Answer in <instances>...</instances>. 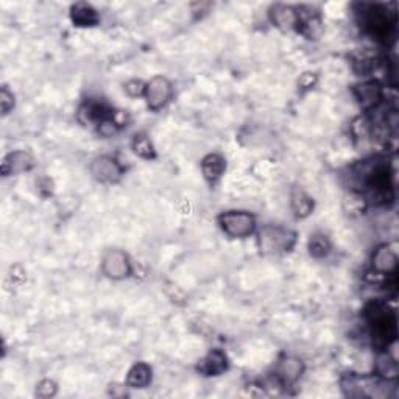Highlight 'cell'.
Wrapping results in <instances>:
<instances>
[{"label":"cell","instance_id":"6da1fadb","mask_svg":"<svg viewBox=\"0 0 399 399\" xmlns=\"http://www.w3.org/2000/svg\"><path fill=\"white\" fill-rule=\"evenodd\" d=\"M360 192L368 203H375L378 206H385L395 200L393 173L385 159L373 158L363 161L360 167L355 168Z\"/></svg>","mask_w":399,"mask_h":399},{"label":"cell","instance_id":"7a4b0ae2","mask_svg":"<svg viewBox=\"0 0 399 399\" xmlns=\"http://www.w3.org/2000/svg\"><path fill=\"white\" fill-rule=\"evenodd\" d=\"M365 320L370 326L373 345L378 351L388 350L396 342L398 321L396 313L390 308L387 301L373 300L365 305Z\"/></svg>","mask_w":399,"mask_h":399},{"label":"cell","instance_id":"3957f363","mask_svg":"<svg viewBox=\"0 0 399 399\" xmlns=\"http://www.w3.org/2000/svg\"><path fill=\"white\" fill-rule=\"evenodd\" d=\"M359 14L362 27L373 38L384 42V44H388L390 39H395L398 24L396 11L388 10L385 5L368 4L360 6Z\"/></svg>","mask_w":399,"mask_h":399},{"label":"cell","instance_id":"277c9868","mask_svg":"<svg viewBox=\"0 0 399 399\" xmlns=\"http://www.w3.org/2000/svg\"><path fill=\"white\" fill-rule=\"evenodd\" d=\"M388 384H395V382L384 380L376 375L363 376L346 373L340 379L343 393L350 398H385L388 396Z\"/></svg>","mask_w":399,"mask_h":399},{"label":"cell","instance_id":"5b68a950","mask_svg":"<svg viewBox=\"0 0 399 399\" xmlns=\"http://www.w3.org/2000/svg\"><path fill=\"white\" fill-rule=\"evenodd\" d=\"M258 243L264 254L288 253L296 243V233L279 225H266L259 231Z\"/></svg>","mask_w":399,"mask_h":399},{"label":"cell","instance_id":"8992f818","mask_svg":"<svg viewBox=\"0 0 399 399\" xmlns=\"http://www.w3.org/2000/svg\"><path fill=\"white\" fill-rule=\"evenodd\" d=\"M218 225L233 239H245L256 231V218L247 211H228L218 216Z\"/></svg>","mask_w":399,"mask_h":399},{"label":"cell","instance_id":"52a82bcc","mask_svg":"<svg viewBox=\"0 0 399 399\" xmlns=\"http://www.w3.org/2000/svg\"><path fill=\"white\" fill-rule=\"evenodd\" d=\"M101 271L113 281H122L133 273V264L125 251L109 250L101 261Z\"/></svg>","mask_w":399,"mask_h":399},{"label":"cell","instance_id":"ba28073f","mask_svg":"<svg viewBox=\"0 0 399 399\" xmlns=\"http://www.w3.org/2000/svg\"><path fill=\"white\" fill-rule=\"evenodd\" d=\"M91 173L99 183L103 184H116L122 180L125 173L123 166L113 156L101 155L92 159L91 163Z\"/></svg>","mask_w":399,"mask_h":399},{"label":"cell","instance_id":"9c48e42d","mask_svg":"<svg viewBox=\"0 0 399 399\" xmlns=\"http://www.w3.org/2000/svg\"><path fill=\"white\" fill-rule=\"evenodd\" d=\"M173 96V86L166 76H155L147 83L146 88V101L151 111H159L163 109Z\"/></svg>","mask_w":399,"mask_h":399},{"label":"cell","instance_id":"30bf717a","mask_svg":"<svg viewBox=\"0 0 399 399\" xmlns=\"http://www.w3.org/2000/svg\"><path fill=\"white\" fill-rule=\"evenodd\" d=\"M354 97L359 101V105L365 111H375L384 101V88L382 84L376 80H368L355 84L354 89Z\"/></svg>","mask_w":399,"mask_h":399},{"label":"cell","instance_id":"8fae6325","mask_svg":"<svg viewBox=\"0 0 399 399\" xmlns=\"http://www.w3.org/2000/svg\"><path fill=\"white\" fill-rule=\"evenodd\" d=\"M371 267L376 275L395 276L398 270V253L393 245H379L371 256Z\"/></svg>","mask_w":399,"mask_h":399},{"label":"cell","instance_id":"7c38bea8","mask_svg":"<svg viewBox=\"0 0 399 399\" xmlns=\"http://www.w3.org/2000/svg\"><path fill=\"white\" fill-rule=\"evenodd\" d=\"M304 373V363L301 359L295 358V355H286L278 362L275 368V379L279 384L288 387L293 385L296 380H300Z\"/></svg>","mask_w":399,"mask_h":399},{"label":"cell","instance_id":"4fadbf2b","mask_svg":"<svg viewBox=\"0 0 399 399\" xmlns=\"http://www.w3.org/2000/svg\"><path fill=\"white\" fill-rule=\"evenodd\" d=\"M300 33L308 39H317L323 30V24H321L320 13L312 6H301L298 8V27Z\"/></svg>","mask_w":399,"mask_h":399},{"label":"cell","instance_id":"5bb4252c","mask_svg":"<svg viewBox=\"0 0 399 399\" xmlns=\"http://www.w3.org/2000/svg\"><path fill=\"white\" fill-rule=\"evenodd\" d=\"M270 21L279 30H293L298 27V8L276 4L270 8Z\"/></svg>","mask_w":399,"mask_h":399},{"label":"cell","instance_id":"9a60e30c","mask_svg":"<svg viewBox=\"0 0 399 399\" xmlns=\"http://www.w3.org/2000/svg\"><path fill=\"white\" fill-rule=\"evenodd\" d=\"M228 355L222 350H212L198 363L197 370L203 376H220L228 370Z\"/></svg>","mask_w":399,"mask_h":399},{"label":"cell","instance_id":"2e32d148","mask_svg":"<svg viewBox=\"0 0 399 399\" xmlns=\"http://www.w3.org/2000/svg\"><path fill=\"white\" fill-rule=\"evenodd\" d=\"M33 167V156L29 151H13L6 155L2 163V173L4 176L8 175H18L22 172H27Z\"/></svg>","mask_w":399,"mask_h":399},{"label":"cell","instance_id":"e0dca14e","mask_svg":"<svg viewBox=\"0 0 399 399\" xmlns=\"http://www.w3.org/2000/svg\"><path fill=\"white\" fill-rule=\"evenodd\" d=\"M71 19L76 27H96L100 22V16L92 5L79 2L71 6Z\"/></svg>","mask_w":399,"mask_h":399},{"label":"cell","instance_id":"ac0fdd59","mask_svg":"<svg viewBox=\"0 0 399 399\" xmlns=\"http://www.w3.org/2000/svg\"><path fill=\"white\" fill-rule=\"evenodd\" d=\"M375 375L384 380L396 382L399 376L398 362L387 350H382L378 353L376 363H375Z\"/></svg>","mask_w":399,"mask_h":399},{"label":"cell","instance_id":"d6986e66","mask_svg":"<svg viewBox=\"0 0 399 399\" xmlns=\"http://www.w3.org/2000/svg\"><path fill=\"white\" fill-rule=\"evenodd\" d=\"M225 171H226V161L222 155H218V153H211V155L203 158L201 172L211 184L217 183L220 178L223 176Z\"/></svg>","mask_w":399,"mask_h":399},{"label":"cell","instance_id":"ffe728a7","mask_svg":"<svg viewBox=\"0 0 399 399\" xmlns=\"http://www.w3.org/2000/svg\"><path fill=\"white\" fill-rule=\"evenodd\" d=\"M151 378L153 371L150 365H147L146 362H138L130 368L125 384L130 388H146L150 385Z\"/></svg>","mask_w":399,"mask_h":399},{"label":"cell","instance_id":"44dd1931","mask_svg":"<svg viewBox=\"0 0 399 399\" xmlns=\"http://www.w3.org/2000/svg\"><path fill=\"white\" fill-rule=\"evenodd\" d=\"M291 206H292L295 217L305 218V217H309L312 214L313 200H312L310 195H308L304 191L295 189L292 192V197H291Z\"/></svg>","mask_w":399,"mask_h":399},{"label":"cell","instance_id":"7402d4cb","mask_svg":"<svg viewBox=\"0 0 399 399\" xmlns=\"http://www.w3.org/2000/svg\"><path fill=\"white\" fill-rule=\"evenodd\" d=\"M131 147H133V151L136 153V155H138L142 159H148L150 161V159H155L156 158L155 146H153L151 139L148 138L146 133L136 134L134 139H133Z\"/></svg>","mask_w":399,"mask_h":399},{"label":"cell","instance_id":"603a6c76","mask_svg":"<svg viewBox=\"0 0 399 399\" xmlns=\"http://www.w3.org/2000/svg\"><path fill=\"white\" fill-rule=\"evenodd\" d=\"M330 250H333V243H330L329 237L326 234L315 233L313 236H310V239H309V253L312 254L313 258L323 259L330 253Z\"/></svg>","mask_w":399,"mask_h":399},{"label":"cell","instance_id":"cb8c5ba5","mask_svg":"<svg viewBox=\"0 0 399 399\" xmlns=\"http://www.w3.org/2000/svg\"><path fill=\"white\" fill-rule=\"evenodd\" d=\"M368 206L367 198L358 191H351L350 195H346L345 198V211L350 216H359L363 214L365 209Z\"/></svg>","mask_w":399,"mask_h":399},{"label":"cell","instance_id":"d4e9b609","mask_svg":"<svg viewBox=\"0 0 399 399\" xmlns=\"http://www.w3.org/2000/svg\"><path fill=\"white\" fill-rule=\"evenodd\" d=\"M56 392H58V385H56V382L52 379L41 380L36 385V396L42 398V399L54 398L56 395Z\"/></svg>","mask_w":399,"mask_h":399},{"label":"cell","instance_id":"484cf974","mask_svg":"<svg viewBox=\"0 0 399 399\" xmlns=\"http://www.w3.org/2000/svg\"><path fill=\"white\" fill-rule=\"evenodd\" d=\"M146 88H147V83H143L142 80H138V79L128 80L123 84V89L126 94L134 99L146 96Z\"/></svg>","mask_w":399,"mask_h":399},{"label":"cell","instance_id":"4316f807","mask_svg":"<svg viewBox=\"0 0 399 399\" xmlns=\"http://www.w3.org/2000/svg\"><path fill=\"white\" fill-rule=\"evenodd\" d=\"M0 106H2V114L6 116L14 108V96L13 92L4 86L0 89Z\"/></svg>","mask_w":399,"mask_h":399},{"label":"cell","instance_id":"83f0119b","mask_svg":"<svg viewBox=\"0 0 399 399\" xmlns=\"http://www.w3.org/2000/svg\"><path fill=\"white\" fill-rule=\"evenodd\" d=\"M318 81V75L315 72H304L300 80H298V86L303 91H310L315 88V84Z\"/></svg>","mask_w":399,"mask_h":399}]
</instances>
